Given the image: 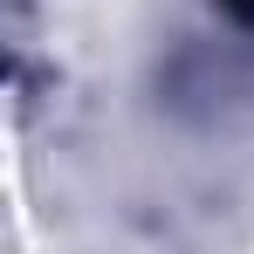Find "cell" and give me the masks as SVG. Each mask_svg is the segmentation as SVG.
Segmentation results:
<instances>
[{
	"label": "cell",
	"instance_id": "cell-1",
	"mask_svg": "<svg viewBox=\"0 0 254 254\" xmlns=\"http://www.w3.org/2000/svg\"><path fill=\"white\" fill-rule=\"evenodd\" d=\"M220 7H227V14H234L241 28H254V0H220Z\"/></svg>",
	"mask_w": 254,
	"mask_h": 254
}]
</instances>
